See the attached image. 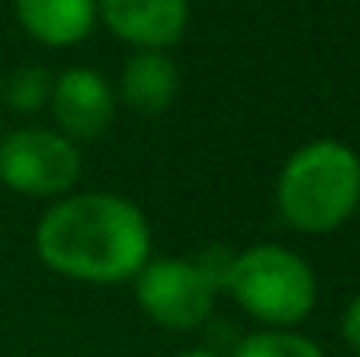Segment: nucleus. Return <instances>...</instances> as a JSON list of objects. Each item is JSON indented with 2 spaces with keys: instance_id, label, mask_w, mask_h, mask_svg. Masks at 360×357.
Returning a JSON list of instances; mask_svg holds the SVG:
<instances>
[{
  "instance_id": "f257e3e1",
  "label": "nucleus",
  "mask_w": 360,
  "mask_h": 357,
  "mask_svg": "<svg viewBox=\"0 0 360 357\" xmlns=\"http://www.w3.org/2000/svg\"><path fill=\"white\" fill-rule=\"evenodd\" d=\"M35 249L49 270L70 280L122 284L150 259V228L140 207L116 193H77L46 211Z\"/></svg>"
},
{
  "instance_id": "f03ea898",
  "label": "nucleus",
  "mask_w": 360,
  "mask_h": 357,
  "mask_svg": "<svg viewBox=\"0 0 360 357\" xmlns=\"http://www.w3.org/2000/svg\"><path fill=\"white\" fill-rule=\"evenodd\" d=\"M276 203L304 235L336 232L360 203V158L340 140H311L294 151L276 182Z\"/></svg>"
},
{
  "instance_id": "7ed1b4c3",
  "label": "nucleus",
  "mask_w": 360,
  "mask_h": 357,
  "mask_svg": "<svg viewBox=\"0 0 360 357\" xmlns=\"http://www.w3.org/2000/svg\"><path fill=\"white\" fill-rule=\"evenodd\" d=\"M228 291L252 319L283 330L311 312L319 284L297 252L280 245H252L235 256Z\"/></svg>"
},
{
  "instance_id": "20e7f679",
  "label": "nucleus",
  "mask_w": 360,
  "mask_h": 357,
  "mask_svg": "<svg viewBox=\"0 0 360 357\" xmlns=\"http://www.w3.org/2000/svg\"><path fill=\"white\" fill-rule=\"evenodd\" d=\"M81 175V151L70 137L42 126L14 130L0 140V182L25 196H60Z\"/></svg>"
},
{
  "instance_id": "39448f33",
  "label": "nucleus",
  "mask_w": 360,
  "mask_h": 357,
  "mask_svg": "<svg viewBox=\"0 0 360 357\" xmlns=\"http://www.w3.org/2000/svg\"><path fill=\"white\" fill-rule=\"evenodd\" d=\"M136 301L165 330H196L210 319L214 287L193 259H147L133 277Z\"/></svg>"
},
{
  "instance_id": "423d86ee",
  "label": "nucleus",
  "mask_w": 360,
  "mask_h": 357,
  "mask_svg": "<svg viewBox=\"0 0 360 357\" xmlns=\"http://www.w3.org/2000/svg\"><path fill=\"white\" fill-rule=\"evenodd\" d=\"M49 102H53V116L60 123V133L70 140L102 137L116 116V95H112L109 81L88 67L63 70L53 81Z\"/></svg>"
},
{
  "instance_id": "0eeeda50",
  "label": "nucleus",
  "mask_w": 360,
  "mask_h": 357,
  "mask_svg": "<svg viewBox=\"0 0 360 357\" xmlns=\"http://www.w3.org/2000/svg\"><path fill=\"white\" fill-rule=\"evenodd\" d=\"M98 11L122 42L140 49L175 46L189 21L186 0H98Z\"/></svg>"
},
{
  "instance_id": "6e6552de",
  "label": "nucleus",
  "mask_w": 360,
  "mask_h": 357,
  "mask_svg": "<svg viewBox=\"0 0 360 357\" xmlns=\"http://www.w3.org/2000/svg\"><path fill=\"white\" fill-rule=\"evenodd\" d=\"M21 28L46 46H74L88 39L98 18V0H14Z\"/></svg>"
},
{
  "instance_id": "1a4fd4ad",
  "label": "nucleus",
  "mask_w": 360,
  "mask_h": 357,
  "mask_svg": "<svg viewBox=\"0 0 360 357\" xmlns=\"http://www.w3.org/2000/svg\"><path fill=\"white\" fill-rule=\"evenodd\" d=\"M120 95L129 109L143 116H158L179 95V70L161 49H140L122 67Z\"/></svg>"
},
{
  "instance_id": "9d476101",
  "label": "nucleus",
  "mask_w": 360,
  "mask_h": 357,
  "mask_svg": "<svg viewBox=\"0 0 360 357\" xmlns=\"http://www.w3.org/2000/svg\"><path fill=\"white\" fill-rule=\"evenodd\" d=\"M235 357H322V351L308 337H301V333L259 330V333L241 340Z\"/></svg>"
},
{
  "instance_id": "9b49d317",
  "label": "nucleus",
  "mask_w": 360,
  "mask_h": 357,
  "mask_svg": "<svg viewBox=\"0 0 360 357\" xmlns=\"http://www.w3.org/2000/svg\"><path fill=\"white\" fill-rule=\"evenodd\" d=\"M53 92V74L42 70V67H25V70H14L4 84V99L7 106H14L18 113H35L46 106Z\"/></svg>"
},
{
  "instance_id": "f8f14e48",
  "label": "nucleus",
  "mask_w": 360,
  "mask_h": 357,
  "mask_svg": "<svg viewBox=\"0 0 360 357\" xmlns=\"http://www.w3.org/2000/svg\"><path fill=\"white\" fill-rule=\"evenodd\" d=\"M200 266V273L207 277V284L214 291H228V280H231V266H235V256L224 252V249H207L200 259H193Z\"/></svg>"
},
{
  "instance_id": "ddd939ff",
  "label": "nucleus",
  "mask_w": 360,
  "mask_h": 357,
  "mask_svg": "<svg viewBox=\"0 0 360 357\" xmlns=\"http://www.w3.org/2000/svg\"><path fill=\"white\" fill-rule=\"evenodd\" d=\"M343 340L360 354V294L347 305V312H343Z\"/></svg>"
},
{
  "instance_id": "4468645a",
  "label": "nucleus",
  "mask_w": 360,
  "mask_h": 357,
  "mask_svg": "<svg viewBox=\"0 0 360 357\" xmlns=\"http://www.w3.org/2000/svg\"><path fill=\"white\" fill-rule=\"evenodd\" d=\"M175 357H217V354H210V351H182V354H175Z\"/></svg>"
}]
</instances>
